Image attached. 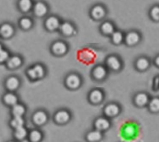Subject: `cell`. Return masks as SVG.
Listing matches in <instances>:
<instances>
[{
    "label": "cell",
    "mask_w": 159,
    "mask_h": 142,
    "mask_svg": "<svg viewBox=\"0 0 159 142\" xmlns=\"http://www.w3.org/2000/svg\"><path fill=\"white\" fill-rule=\"evenodd\" d=\"M26 74L31 79H41L45 75V70L41 64H36V65L31 67L26 70Z\"/></svg>",
    "instance_id": "cell-1"
},
{
    "label": "cell",
    "mask_w": 159,
    "mask_h": 142,
    "mask_svg": "<svg viewBox=\"0 0 159 142\" xmlns=\"http://www.w3.org/2000/svg\"><path fill=\"white\" fill-rule=\"evenodd\" d=\"M66 85L70 89H77L81 85V78L77 74H70L66 78Z\"/></svg>",
    "instance_id": "cell-2"
},
{
    "label": "cell",
    "mask_w": 159,
    "mask_h": 142,
    "mask_svg": "<svg viewBox=\"0 0 159 142\" xmlns=\"http://www.w3.org/2000/svg\"><path fill=\"white\" fill-rule=\"evenodd\" d=\"M150 101V96L146 93L140 92L136 93L134 97V103L138 107H145L147 106Z\"/></svg>",
    "instance_id": "cell-3"
},
{
    "label": "cell",
    "mask_w": 159,
    "mask_h": 142,
    "mask_svg": "<svg viewBox=\"0 0 159 142\" xmlns=\"http://www.w3.org/2000/svg\"><path fill=\"white\" fill-rule=\"evenodd\" d=\"M124 41L125 43L129 46V47H133L135 46L140 41V33L136 32V31H131L127 33L124 36Z\"/></svg>",
    "instance_id": "cell-4"
},
{
    "label": "cell",
    "mask_w": 159,
    "mask_h": 142,
    "mask_svg": "<svg viewBox=\"0 0 159 142\" xmlns=\"http://www.w3.org/2000/svg\"><path fill=\"white\" fill-rule=\"evenodd\" d=\"M15 33V28L13 25L5 22L0 26V36L3 39H10Z\"/></svg>",
    "instance_id": "cell-5"
},
{
    "label": "cell",
    "mask_w": 159,
    "mask_h": 142,
    "mask_svg": "<svg viewBox=\"0 0 159 142\" xmlns=\"http://www.w3.org/2000/svg\"><path fill=\"white\" fill-rule=\"evenodd\" d=\"M107 65L109 69L113 71H118L122 69V61L117 56H110L107 59Z\"/></svg>",
    "instance_id": "cell-6"
},
{
    "label": "cell",
    "mask_w": 159,
    "mask_h": 142,
    "mask_svg": "<svg viewBox=\"0 0 159 142\" xmlns=\"http://www.w3.org/2000/svg\"><path fill=\"white\" fill-rule=\"evenodd\" d=\"M33 10L36 17H43L48 13V6L43 2H37L33 5Z\"/></svg>",
    "instance_id": "cell-7"
},
{
    "label": "cell",
    "mask_w": 159,
    "mask_h": 142,
    "mask_svg": "<svg viewBox=\"0 0 159 142\" xmlns=\"http://www.w3.org/2000/svg\"><path fill=\"white\" fill-rule=\"evenodd\" d=\"M151 66V62L150 60L146 57V56H140L138 59L135 61L134 63V67L137 70L139 71H146L150 68Z\"/></svg>",
    "instance_id": "cell-8"
},
{
    "label": "cell",
    "mask_w": 159,
    "mask_h": 142,
    "mask_svg": "<svg viewBox=\"0 0 159 142\" xmlns=\"http://www.w3.org/2000/svg\"><path fill=\"white\" fill-rule=\"evenodd\" d=\"M51 51L55 55L61 56L67 51V46H66V44L62 42V41H56L52 45Z\"/></svg>",
    "instance_id": "cell-9"
},
{
    "label": "cell",
    "mask_w": 159,
    "mask_h": 142,
    "mask_svg": "<svg viewBox=\"0 0 159 142\" xmlns=\"http://www.w3.org/2000/svg\"><path fill=\"white\" fill-rule=\"evenodd\" d=\"M91 17L95 20H101L106 16V10L105 8L101 4H96L94 5L90 11Z\"/></svg>",
    "instance_id": "cell-10"
},
{
    "label": "cell",
    "mask_w": 159,
    "mask_h": 142,
    "mask_svg": "<svg viewBox=\"0 0 159 142\" xmlns=\"http://www.w3.org/2000/svg\"><path fill=\"white\" fill-rule=\"evenodd\" d=\"M45 27L49 31H55V30L60 28L61 22L59 18L56 17H49L45 20Z\"/></svg>",
    "instance_id": "cell-11"
},
{
    "label": "cell",
    "mask_w": 159,
    "mask_h": 142,
    "mask_svg": "<svg viewBox=\"0 0 159 142\" xmlns=\"http://www.w3.org/2000/svg\"><path fill=\"white\" fill-rule=\"evenodd\" d=\"M60 30L63 35L65 36H71L74 33H76V30H75L74 27L71 23L68 22H65L60 26Z\"/></svg>",
    "instance_id": "cell-12"
},
{
    "label": "cell",
    "mask_w": 159,
    "mask_h": 142,
    "mask_svg": "<svg viewBox=\"0 0 159 142\" xmlns=\"http://www.w3.org/2000/svg\"><path fill=\"white\" fill-rule=\"evenodd\" d=\"M47 120H48V116L43 110L37 111L33 116V121L36 125H43L47 122Z\"/></svg>",
    "instance_id": "cell-13"
},
{
    "label": "cell",
    "mask_w": 159,
    "mask_h": 142,
    "mask_svg": "<svg viewBox=\"0 0 159 142\" xmlns=\"http://www.w3.org/2000/svg\"><path fill=\"white\" fill-rule=\"evenodd\" d=\"M5 86L9 91H15L20 86V80L16 76H10L5 81Z\"/></svg>",
    "instance_id": "cell-14"
},
{
    "label": "cell",
    "mask_w": 159,
    "mask_h": 142,
    "mask_svg": "<svg viewBox=\"0 0 159 142\" xmlns=\"http://www.w3.org/2000/svg\"><path fill=\"white\" fill-rule=\"evenodd\" d=\"M105 114L107 115V116H110V117H112V116H117L120 112V107L116 105V104H109L108 105H107L105 107Z\"/></svg>",
    "instance_id": "cell-15"
},
{
    "label": "cell",
    "mask_w": 159,
    "mask_h": 142,
    "mask_svg": "<svg viewBox=\"0 0 159 142\" xmlns=\"http://www.w3.org/2000/svg\"><path fill=\"white\" fill-rule=\"evenodd\" d=\"M22 64V59L20 56H10V58L6 62V65L9 69H16Z\"/></svg>",
    "instance_id": "cell-16"
},
{
    "label": "cell",
    "mask_w": 159,
    "mask_h": 142,
    "mask_svg": "<svg viewBox=\"0 0 159 142\" xmlns=\"http://www.w3.org/2000/svg\"><path fill=\"white\" fill-rule=\"evenodd\" d=\"M92 75L95 80H103L107 75V69L102 65H98L93 70Z\"/></svg>",
    "instance_id": "cell-17"
},
{
    "label": "cell",
    "mask_w": 159,
    "mask_h": 142,
    "mask_svg": "<svg viewBox=\"0 0 159 142\" xmlns=\"http://www.w3.org/2000/svg\"><path fill=\"white\" fill-rule=\"evenodd\" d=\"M70 120V114L66 110H59L55 115V121L57 123H66Z\"/></svg>",
    "instance_id": "cell-18"
},
{
    "label": "cell",
    "mask_w": 159,
    "mask_h": 142,
    "mask_svg": "<svg viewBox=\"0 0 159 142\" xmlns=\"http://www.w3.org/2000/svg\"><path fill=\"white\" fill-rule=\"evenodd\" d=\"M18 7L20 10L23 13H27L33 9V0H19L18 1Z\"/></svg>",
    "instance_id": "cell-19"
},
{
    "label": "cell",
    "mask_w": 159,
    "mask_h": 142,
    "mask_svg": "<svg viewBox=\"0 0 159 142\" xmlns=\"http://www.w3.org/2000/svg\"><path fill=\"white\" fill-rule=\"evenodd\" d=\"M94 127L97 130H106L110 127V122L107 118L104 117H100L97 118L94 122Z\"/></svg>",
    "instance_id": "cell-20"
},
{
    "label": "cell",
    "mask_w": 159,
    "mask_h": 142,
    "mask_svg": "<svg viewBox=\"0 0 159 142\" xmlns=\"http://www.w3.org/2000/svg\"><path fill=\"white\" fill-rule=\"evenodd\" d=\"M103 99V93L101 92V90L94 89L93 91H91V93H89V100L90 102L94 103V104H97L102 101Z\"/></svg>",
    "instance_id": "cell-21"
},
{
    "label": "cell",
    "mask_w": 159,
    "mask_h": 142,
    "mask_svg": "<svg viewBox=\"0 0 159 142\" xmlns=\"http://www.w3.org/2000/svg\"><path fill=\"white\" fill-rule=\"evenodd\" d=\"M147 107L152 113H159V97L150 99Z\"/></svg>",
    "instance_id": "cell-22"
},
{
    "label": "cell",
    "mask_w": 159,
    "mask_h": 142,
    "mask_svg": "<svg viewBox=\"0 0 159 142\" xmlns=\"http://www.w3.org/2000/svg\"><path fill=\"white\" fill-rule=\"evenodd\" d=\"M3 99V102L5 103L6 105L12 106L17 104V101H18L17 96L13 93H7L6 94H4Z\"/></svg>",
    "instance_id": "cell-23"
},
{
    "label": "cell",
    "mask_w": 159,
    "mask_h": 142,
    "mask_svg": "<svg viewBox=\"0 0 159 142\" xmlns=\"http://www.w3.org/2000/svg\"><path fill=\"white\" fill-rule=\"evenodd\" d=\"M86 138L88 140V141L89 142H96L101 140L102 138V134L100 130H93L88 133V135L86 136Z\"/></svg>",
    "instance_id": "cell-24"
},
{
    "label": "cell",
    "mask_w": 159,
    "mask_h": 142,
    "mask_svg": "<svg viewBox=\"0 0 159 142\" xmlns=\"http://www.w3.org/2000/svg\"><path fill=\"white\" fill-rule=\"evenodd\" d=\"M101 31L102 33H104L105 35H111V33L115 31L113 24L110 22H105L101 24Z\"/></svg>",
    "instance_id": "cell-25"
},
{
    "label": "cell",
    "mask_w": 159,
    "mask_h": 142,
    "mask_svg": "<svg viewBox=\"0 0 159 142\" xmlns=\"http://www.w3.org/2000/svg\"><path fill=\"white\" fill-rule=\"evenodd\" d=\"M25 112H26V108L20 104H16L12 107V114L14 116H22Z\"/></svg>",
    "instance_id": "cell-26"
},
{
    "label": "cell",
    "mask_w": 159,
    "mask_h": 142,
    "mask_svg": "<svg viewBox=\"0 0 159 142\" xmlns=\"http://www.w3.org/2000/svg\"><path fill=\"white\" fill-rule=\"evenodd\" d=\"M124 40V33L120 32V31H114L113 33H111V41L113 42L115 45H119Z\"/></svg>",
    "instance_id": "cell-27"
},
{
    "label": "cell",
    "mask_w": 159,
    "mask_h": 142,
    "mask_svg": "<svg viewBox=\"0 0 159 142\" xmlns=\"http://www.w3.org/2000/svg\"><path fill=\"white\" fill-rule=\"evenodd\" d=\"M20 27L24 30H28L33 27V21L29 17H22L19 21Z\"/></svg>",
    "instance_id": "cell-28"
},
{
    "label": "cell",
    "mask_w": 159,
    "mask_h": 142,
    "mask_svg": "<svg viewBox=\"0 0 159 142\" xmlns=\"http://www.w3.org/2000/svg\"><path fill=\"white\" fill-rule=\"evenodd\" d=\"M24 123H25V121L22 116H14V118L10 121V125L15 129L20 127H23Z\"/></svg>",
    "instance_id": "cell-29"
},
{
    "label": "cell",
    "mask_w": 159,
    "mask_h": 142,
    "mask_svg": "<svg viewBox=\"0 0 159 142\" xmlns=\"http://www.w3.org/2000/svg\"><path fill=\"white\" fill-rule=\"evenodd\" d=\"M29 138L32 142H39L42 140V133L38 129H34L30 132Z\"/></svg>",
    "instance_id": "cell-30"
},
{
    "label": "cell",
    "mask_w": 159,
    "mask_h": 142,
    "mask_svg": "<svg viewBox=\"0 0 159 142\" xmlns=\"http://www.w3.org/2000/svg\"><path fill=\"white\" fill-rule=\"evenodd\" d=\"M27 135V131L24 127H20L15 130V137L18 140H23Z\"/></svg>",
    "instance_id": "cell-31"
},
{
    "label": "cell",
    "mask_w": 159,
    "mask_h": 142,
    "mask_svg": "<svg viewBox=\"0 0 159 142\" xmlns=\"http://www.w3.org/2000/svg\"><path fill=\"white\" fill-rule=\"evenodd\" d=\"M150 17L155 22H159V6L155 5L150 10Z\"/></svg>",
    "instance_id": "cell-32"
},
{
    "label": "cell",
    "mask_w": 159,
    "mask_h": 142,
    "mask_svg": "<svg viewBox=\"0 0 159 142\" xmlns=\"http://www.w3.org/2000/svg\"><path fill=\"white\" fill-rule=\"evenodd\" d=\"M10 52L7 50L3 49L0 51V63H6L10 58Z\"/></svg>",
    "instance_id": "cell-33"
},
{
    "label": "cell",
    "mask_w": 159,
    "mask_h": 142,
    "mask_svg": "<svg viewBox=\"0 0 159 142\" xmlns=\"http://www.w3.org/2000/svg\"><path fill=\"white\" fill-rule=\"evenodd\" d=\"M152 89L154 91L159 90V76H156L154 77V79H153Z\"/></svg>",
    "instance_id": "cell-34"
},
{
    "label": "cell",
    "mask_w": 159,
    "mask_h": 142,
    "mask_svg": "<svg viewBox=\"0 0 159 142\" xmlns=\"http://www.w3.org/2000/svg\"><path fill=\"white\" fill-rule=\"evenodd\" d=\"M154 64H155L157 68H159V55H157V56L155 57V59H154Z\"/></svg>",
    "instance_id": "cell-35"
},
{
    "label": "cell",
    "mask_w": 159,
    "mask_h": 142,
    "mask_svg": "<svg viewBox=\"0 0 159 142\" xmlns=\"http://www.w3.org/2000/svg\"><path fill=\"white\" fill-rule=\"evenodd\" d=\"M2 50H3V45L0 43V51H1Z\"/></svg>",
    "instance_id": "cell-36"
},
{
    "label": "cell",
    "mask_w": 159,
    "mask_h": 142,
    "mask_svg": "<svg viewBox=\"0 0 159 142\" xmlns=\"http://www.w3.org/2000/svg\"><path fill=\"white\" fill-rule=\"evenodd\" d=\"M10 142H14V141H10Z\"/></svg>",
    "instance_id": "cell-37"
}]
</instances>
